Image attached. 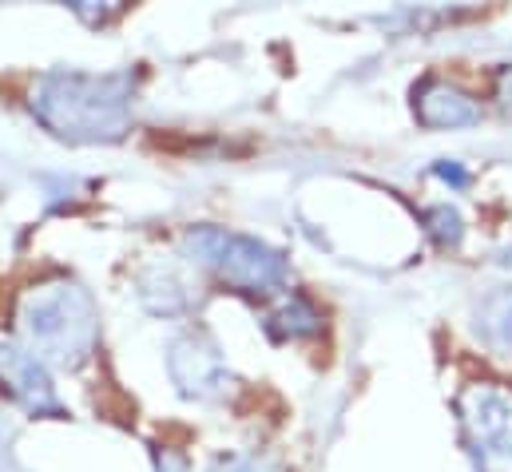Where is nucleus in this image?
<instances>
[{
  "instance_id": "1a4fd4ad",
  "label": "nucleus",
  "mask_w": 512,
  "mask_h": 472,
  "mask_svg": "<svg viewBox=\"0 0 512 472\" xmlns=\"http://www.w3.org/2000/svg\"><path fill=\"white\" fill-rule=\"evenodd\" d=\"M477 326H481V334H485L489 346L512 354V290L509 294L489 298V302L481 306V322H477Z\"/></svg>"
},
{
  "instance_id": "7ed1b4c3",
  "label": "nucleus",
  "mask_w": 512,
  "mask_h": 472,
  "mask_svg": "<svg viewBox=\"0 0 512 472\" xmlns=\"http://www.w3.org/2000/svg\"><path fill=\"white\" fill-rule=\"evenodd\" d=\"M187 250L199 266H207L215 278H223L235 290L247 294H266L282 282L286 262L278 250H270L266 242L235 231H219V227H199L187 235Z\"/></svg>"
},
{
  "instance_id": "0eeeda50",
  "label": "nucleus",
  "mask_w": 512,
  "mask_h": 472,
  "mask_svg": "<svg viewBox=\"0 0 512 472\" xmlns=\"http://www.w3.org/2000/svg\"><path fill=\"white\" fill-rule=\"evenodd\" d=\"M417 116L433 127H457V123H473L477 119V104L469 96H461L457 88H445V84H433L421 92L417 100Z\"/></svg>"
},
{
  "instance_id": "6e6552de",
  "label": "nucleus",
  "mask_w": 512,
  "mask_h": 472,
  "mask_svg": "<svg viewBox=\"0 0 512 472\" xmlns=\"http://www.w3.org/2000/svg\"><path fill=\"white\" fill-rule=\"evenodd\" d=\"M139 294H143V302H147L151 310H159V314H179V310L191 306V286H187L175 270H167V266L147 270L143 282H139Z\"/></svg>"
},
{
  "instance_id": "9b49d317",
  "label": "nucleus",
  "mask_w": 512,
  "mask_h": 472,
  "mask_svg": "<svg viewBox=\"0 0 512 472\" xmlns=\"http://www.w3.org/2000/svg\"><path fill=\"white\" fill-rule=\"evenodd\" d=\"M211 472H278L270 461H255V457H231V461H219Z\"/></svg>"
},
{
  "instance_id": "9d476101",
  "label": "nucleus",
  "mask_w": 512,
  "mask_h": 472,
  "mask_svg": "<svg viewBox=\"0 0 512 472\" xmlns=\"http://www.w3.org/2000/svg\"><path fill=\"white\" fill-rule=\"evenodd\" d=\"M270 330H274L278 338H302V334H314V330H318V314L310 310V302L286 298V302L270 314Z\"/></svg>"
},
{
  "instance_id": "f03ea898",
  "label": "nucleus",
  "mask_w": 512,
  "mask_h": 472,
  "mask_svg": "<svg viewBox=\"0 0 512 472\" xmlns=\"http://www.w3.org/2000/svg\"><path fill=\"white\" fill-rule=\"evenodd\" d=\"M20 334L28 338L32 354L40 361H56L64 369H76L92 357L96 338H100L96 302L76 282H48L24 298Z\"/></svg>"
},
{
  "instance_id": "39448f33",
  "label": "nucleus",
  "mask_w": 512,
  "mask_h": 472,
  "mask_svg": "<svg viewBox=\"0 0 512 472\" xmlns=\"http://www.w3.org/2000/svg\"><path fill=\"white\" fill-rule=\"evenodd\" d=\"M167 369H171V381L179 385V393L183 397H195V401L223 397L227 385H231L223 350L207 334H183V338H175L171 350H167Z\"/></svg>"
},
{
  "instance_id": "20e7f679",
  "label": "nucleus",
  "mask_w": 512,
  "mask_h": 472,
  "mask_svg": "<svg viewBox=\"0 0 512 472\" xmlns=\"http://www.w3.org/2000/svg\"><path fill=\"white\" fill-rule=\"evenodd\" d=\"M461 421L481 472H512V393L473 385L461 397Z\"/></svg>"
},
{
  "instance_id": "f257e3e1",
  "label": "nucleus",
  "mask_w": 512,
  "mask_h": 472,
  "mask_svg": "<svg viewBox=\"0 0 512 472\" xmlns=\"http://www.w3.org/2000/svg\"><path fill=\"white\" fill-rule=\"evenodd\" d=\"M32 112L44 127L72 143H108L120 139L131 123L128 76H80L52 72L32 96Z\"/></svg>"
},
{
  "instance_id": "f8f14e48",
  "label": "nucleus",
  "mask_w": 512,
  "mask_h": 472,
  "mask_svg": "<svg viewBox=\"0 0 512 472\" xmlns=\"http://www.w3.org/2000/svg\"><path fill=\"white\" fill-rule=\"evenodd\" d=\"M159 472H187V461L175 453H159Z\"/></svg>"
},
{
  "instance_id": "423d86ee",
  "label": "nucleus",
  "mask_w": 512,
  "mask_h": 472,
  "mask_svg": "<svg viewBox=\"0 0 512 472\" xmlns=\"http://www.w3.org/2000/svg\"><path fill=\"white\" fill-rule=\"evenodd\" d=\"M0 381H4L8 393H12L20 405H28L32 413H60L52 377H48L44 361L32 354V350L0 346Z\"/></svg>"
}]
</instances>
